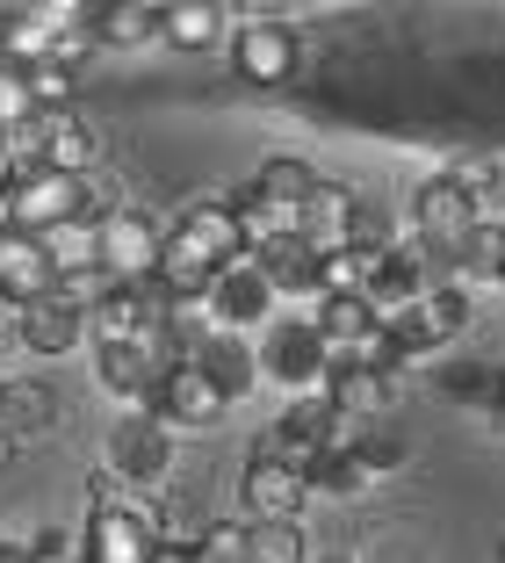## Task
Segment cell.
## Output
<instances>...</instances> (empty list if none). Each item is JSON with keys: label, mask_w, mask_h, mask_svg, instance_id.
Instances as JSON below:
<instances>
[{"label": "cell", "mask_w": 505, "mask_h": 563, "mask_svg": "<svg viewBox=\"0 0 505 563\" xmlns=\"http://www.w3.org/2000/svg\"><path fill=\"white\" fill-rule=\"evenodd\" d=\"M160 253H166V217L138 210V202L101 224V267H109V282H123V289L160 282Z\"/></svg>", "instance_id": "cell-6"}, {"label": "cell", "mask_w": 505, "mask_h": 563, "mask_svg": "<svg viewBox=\"0 0 505 563\" xmlns=\"http://www.w3.org/2000/svg\"><path fill=\"white\" fill-rule=\"evenodd\" d=\"M505 275V224H476L470 239H462V253L448 261V282H498Z\"/></svg>", "instance_id": "cell-28"}, {"label": "cell", "mask_w": 505, "mask_h": 563, "mask_svg": "<svg viewBox=\"0 0 505 563\" xmlns=\"http://www.w3.org/2000/svg\"><path fill=\"white\" fill-rule=\"evenodd\" d=\"M73 563H87V556H73Z\"/></svg>", "instance_id": "cell-41"}, {"label": "cell", "mask_w": 505, "mask_h": 563, "mask_svg": "<svg viewBox=\"0 0 505 563\" xmlns=\"http://www.w3.org/2000/svg\"><path fill=\"white\" fill-rule=\"evenodd\" d=\"M80 340H87V318L73 311L66 297H44V303H30V311H22V347H30V354H44V362L73 354Z\"/></svg>", "instance_id": "cell-23"}, {"label": "cell", "mask_w": 505, "mask_h": 563, "mask_svg": "<svg viewBox=\"0 0 505 563\" xmlns=\"http://www.w3.org/2000/svg\"><path fill=\"white\" fill-rule=\"evenodd\" d=\"M375 267H383V253H369V246L326 253V261H318V303H326V297H361V303H369Z\"/></svg>", "instance_id": "cell-25"}, {"label": "cell", "mask_w": 505, "mask_h": 563, "mask_svg": "<svg viewBox=\"0 0 505 563\" xmlns=\"http://www.w3.org/2000/svg\"><path fill=\"white\" fill-rule=\"evenodd\" d=\"M296 58H304V44H296V30L282 15H245L231 30V73L245 87H289Z\"/></svg>", "instance_id": "cell-8"}, {"label": "cell", "mask_w": 505, "mask_h": 563, "mask_svg": "<svg viewBox=\"0 0 505 563\" xmlns=\"http://www.w3.org/2000/svg\"><path fill=\"white\" fill-rule=\"evenodd\" d=\"M498 563H505V542H498Z\"/></svg>", "instance_id": "cell-40"}, {"label": "cell", "mask_w": 505, "mask_h": 563, "mask_svg": "<svg viewBox=\"0 0 505 563\" xmlns=\"http://www.w3.org/2000/svg\"><path fill=\"white\" fill-rule=\"evenodd\" d=\"M310 563H361V549H310Z\"/></svg>", "instance_id": "cell-38"}, {"label": "cell", "mask_w": 505, "mask_h": 563, "mask_svg": "<svg viewBox=\"0 0 505 563\" xmlns=\"http://www.w3.org/2000/svg\"><path fill=\"white\" fill-rule=\"evenodd\" d=\"M44 109H36V95H30V73H15V66H0V131H22V123H36Z\"/></svg>", "instance_id": "cell-33"}, {"label": "cell", "mask_w": 505, "mask_h": 563, "mask_svg": "<svg viewBox=\"0 0 505 563\" xmlns=\"http://www.w3.org/2000/svg\"><path fill=\"white\" fill-rule=\"evenodd\" d=\"M498 289H505V275H498Z\"/></svg>", "instance_id": "cell-42"}, {"label": "cell", "mask_w": 505, "mask_h": 563, "mask_svg": "<svg viewBox=\"0 0 505 563\" xmlns=\"http://www.w3.org/2000/svg\"><path fill=\"white\" fill-rule=\"evenodd\" d=\"M8 455H15V448H8V441H0V463H8Z\"/></svg>", "instance_id": "cell-39"}, {"label": "cell", "mask_w": 505, "mask_h": 563, "mask_svg": "<svg viewBox=\"0 0 505 563\" xmlns=\"http://www.w3.org/2000/svg\"><path fill=\"white\" fill-rule=\"evenodd\" d=\"M224 30H231L224 0H166V8H160V36L174 51H217Z\"/></svg>", "instance_id": "cell-22"}, {"label": "cell", "mask_w": 505, "mask_h": 563, "mask_svg": "<svg viewBox=\"0 0 505 563\" xmlns=\"http://www.w3.org/2000/svg\"><path fill=\"white\" fill-rule=\"evenodd\" d=\"M239 498H245V520H304L310 477L304 470H282V463H245Z\"/></svg>", "instance_id": "cell-16"}, {"label": "cell", "mask_w": 505, "mask_h": 563, "mask_svg": "<svg viewBox=\"0 0 505 563\" xmlns=\"http://www.w3.org/2000/svg\"><path fill=\"white\" fill-rule=\"evenodd\" d=\"M58 427V390L36 376H0V441L22 448V441H44Z\"/></svg>", "instance_id": "cell-17"}, {"label": "cell", "mask_w": 505, "mask_h": 563, "mask_svg": "<svg viewBox=\"0 0 505 563\" xmlns=\"http://www.w3.org/2000/svg\"><path fill=\"white\" fill-rule=\"evenodd\" d=\"M160 506L138 492H123V484L109 477V470H95L87 477V528H80V556L87 563H152V549H160Z\"/></svg>", "instance_id": "cell-1"}, {"label": "cell", "mask_w": 505, "mask_h": 563, "mask_svg": "<svg viewBox=\"0 0 505 563\" xmlns=\"http://www.w3.org/2000/svg\"><path fill=\"white\" fill-rule=\"evenodd\" d=\"M332 398H340L347 419L383 427L397 412V398H405V368H347V376H332Z\"/></svg>", "instance_id": "cell-20"}, {"label": "cell", "mask_w": 505, "mask_h": 563, "mask_svg": "<svg viewBox=\"0 0 505 563\" xmlns=\"http://www.w3.org/2000/svg\"><path fill=\"white\" fill-rule=\"evenodd\" d=\"M15 340H22V311H15V303H0V354L15 347Z\"/></svg>", "instance_id": "cell-37"}, {"label": "cell", "mask_w": 505, "mask_h": 563, "mask_svg": "<svg viewBox=\"0 0 505 563\" xmlns=\"http://www.w3.org/2000/svg\"><path fill=\"white\" fill-rule=\"evenodd\" d=\"M58 30H66V0H44V8H0V66H44L58 51Z\"/></svg>", "instance_id": "cell-12"}, {"label": "cell", "mask_w": 505, "mask_h": 563, "mask_svg": "<svg viewBox=\"0 0 505 563\" xmlns=\"http://www.w3.org/2000/svg\"><path fill=\"white\" fill-rule=\"evenodd\" d=\"M253 267L275 282V297H282V303H310V311H318V253H310L296 232H282V239H267V246H253Z\"/></svg>", "instance_id": "cell-18"}, {"label": "cell", "mask_w": 505, "mask_h": 563, "mask_svg": "<svg viewBox=\"0 0 505 563\" xmlns=\"http://www.w3.org/2000/svg\"><path fill=\"white\" fill-rule=\"evenodd\" d=\"M354 463L369 470V484H375V477H397V470L411 463V441H405V433H391V427H369V433L354 441Z\"/></svg>", "instance_id": "cell-31"}, {"label": "cell", "mask_w": 505, "mask_h": 563, "mask_svg": "<svg viewBox=\"0 0 505 563\" xmlns=\"http://www.w3.org/2000/svg\"><path fill=\"white\" fill-rule=\"evenodd\" d=\"M224 412H231V398L202 376L196 362H180L174 376L160 383V398H152V419H166L174 433H202V427H217Z\"/></svg>", "instance_id": "cell-11"}, {"label": "cell", "mask_w": 505, "mask_h": 563, "mask_svg": "<svg viewBox=\"0 0 505 563\" xmlns=\"http://www.w3.org/2000/svg\"><path fill=\"white\" fill-rule=\"evenodd\" d=\"M369 492V470L354 463V448H326L310 463V498H361Z\"/></svg>", "instance_id": "cell-30"}, {"label": "cell", "mask_w": 505, "mask_h": 563, "mask_svg": "<svg viewBox=\"0 0 505 563\" xmlns=\"http://www.w3.org/2000/svg\"><path fill=\"white\" fill-rule=\"evenodd\" d=\"M354 210H361V196L347 181H318V188H310V202H304V217H296V239L326 261V253L354 246Z\"/></svg>", "instance_id": "cell-14"}, {"label": "cell", "mask_w": 505, "mask_h": 563, "mask_svg": "<svg viewBox=\"0 0 505 563\" xmlns=\"http://www.w3.org/2000/svg\"><path fill=\"white\" fill-rule=\"evenodd\" d=\"M180 232L210 246L217 261H245V224H239V188H196V196H180V210L166 217Z\"/></svg>", "instance_id": "cell-10"}, {"label": "cell", "mask_w": 505, "mask_h": 563, "mask_svg": "<svg viewBox=\"0 0 505 563\" xmlns=\"http://www.w3.org/2000/svg\"><path fill=\"white\" fill-rule=\"evenodd\" d=\"M202 318H210V332H267L282 318V297L275 282L253 267V253L245 261H224L210 282V297H202Z\"/></svg>", "instance_id": "cell-4"}, {"label": "cell", "mask_w": 505, "mask_h": 563, "mask_svg": "<svg viewBox=\"0 0 505 563\" xmlns=\"http://www.w3.org/2000/svg\"><path fill=\"white\" fill-rule=\"evenodd\" d=\"M470 232H476V202L462 196V181H455V174H426L419 196H411V239L448 267Z\"/></svg>", "instance_id": "cell-5"}, {"label": "cell", "mask_w": 505, "mask_h": 563, "mask_svg": "<svg viewBox=\"0 0 505 563\" xmlns=\"http://www.w3.org/2000/svg\"><path fill=\"white\" fill-rule=\"evenodd\" d=\"M310 188H318V174H310L304 159H289V152H275V159H261V174H253V188H245V196L267 210V224H275V232H296V217H304Z\"/></svg>", "instance_id": "cell-15"}, {"label": "cell", "mask_w": 505, "mask_h": 563, "mask_svg": "<svg viewBox=\"0 0 505 563\" xmlns=\"http://www.w3.org/2000/svg\"><path fill=\"white\" fill-rule=\"evenodd\" d=\"M202 563H245V514L239 520H210V528L196 534Z\"/></svg>", "instance_id": "cell-34"}, {"label": "cell", "mask_w": 505, "mask_h": 563, "mask_svg": "<svg viewBox=\"0 0 505 563\" xmlns=\"http://www.w3.org/2000/svg\"><path fill=\"white\" fill-rule=\"evenodd\" d=\"M44 253H51V267H58V282H66V275H95V267H101V224L73 217V224L44 232ZM101 275H109V267H101Z\"/></svg>", "instance_id": "cell-26"}, {"label": "cell", "mask_w": 505, "mask_h": 563, "mask_svg": "<svg viewBox=\"0 0 505 563\" xmlns=\"http://www.w3.org/2000/svg\"><path fill=\"white\" fill-rule=\"evenodd\" d=\"M354 246H369V253H391L397 246L391 210H383V202H361V210H354Z\"/></svg>", "instance_id": "cell-35"}, {"label": "cell", "mask_w": 505, "mask_h": 563, "mask_svg": "<svg viewBox=\"0 0 505 563\" xmlns=\"http://www.w3.org/2000/svg\"><path fill=\"white\" fill-rule=\"evenodd\" d=\"M152 563H202V549L196 542H160V549H152Z\"/></svg>", "instance_id": "cell-36"}, {"label": "cell", "mask_w": 505, "mask_h": 563, "mask_svg": "<svg viewBox=\"0 0 505 563\" xmlns=\"http://www.w3.org/2000/svg\"><path fill=\"white\" fill-rule=\"evenodd\" d=\"M95 36L101 51H138L160 36V8L152 0H109V8H95Z\"/></svg>", "instance_id": "cell-24"}, {"label": "cell", "mask_w": 505, "mask_h": 563, "mask_svg": "<svg viewBox=\"0 0 505 563\" xmlns=\"http://www.w3.org/2000/svg\"><path fill=\"white\" fill-rule=\"evenodd\" d=\"M253 354H261V383H275L282 405L310 398V390H332V354H326V332H318L310 311H282L253 340Z\"/></svg>", "instance_id": "cell-2"}, {"label": "cell", "mask_w": 505, "mask_h": 563, "mask_svg": "<svg viewBox=\"0 0 505 563\" xmlns=\"http://www.w3.org/2000/svg\"><path fill=\"white\" fill-rule=\"evenodd\" d=\"M196 368L217 383V390H224L231 405H239L245 390H261V354H253V340H245V332H210V340L196 347Z\"/></svg>", "instance_id": "cell-21"}, {"label": "cell", "mask_w": 505, "mask_h": 563, "mask_svg": "<svg viewBox=\"0 0 505 563\" xmlns=\"http://www.w3.org/2000/svg\"><path fill=\"white\" fill-rule=\"evenodd\" d=\"M462 325H470V289H462V282H433V289L383 332L397 340V362H426V354H440Z\"/></svg>", "instance_id": "cell-7"}, {"label": "cell", "mask_w": 505, "mask_h": 563, "mask_svg": "<svg viewBox=\"0 0 505 563\" xmlns=\"http://www.w3.org/2000/svg\"><path fill=\"white\" fill-rule=\"evenodd\" d=\"M36 137H44V166L51 174H73V181H87L101 166V137L87 131L80 109H58V117H36Z\"/></svg>", "instance_id": "cell-19"}, {"label": "cell", "mask_w": 505, "mask_h": 563, "mask_svg": "<svg viewBox=\"0 0 505 563\" xmlns=\"http://www.w3.org/2000/svg\"><path fill=\"white\" fill-rule=\"evenodd\" d=\"M245 563H310L304 520H245Z\"/></svg>", "instance_id": "cell-27"}, {"label": "cell", "mask_w": 505, "mask_h": 563, "mask_svg": "<svg viewBox=\"0 0 505 563\" xmlns=\"http://www.w3.org/2000/svg\"><path fill=\"white\" fill-rule=\"evenodd\" d=\"M109 470L123 492H160L166 477H174V427L152 412H123L109 427Z\"/></svg>", "instance_id": "cell-3"}, {"label": "cell", "mask_w": 505, "mask_h": 563, "mask_svg": "<svg viewBox=\"0 0 505 563\" xmlns=\"http://www.w3.org/2000/svg\"><path fill=\"white\" fill-rule=\"evenodd\" d=\"M73 87H80V73H66L58 58H44V66H30V95L44 117H58V109H73Z\"/></svg>", "instance_id": "cell-32"}, {"label": "cell", "mask_w": 505, "mask_h": 563, "mask_svg": "<svg viewBox=\"0 0 505 563\" xmlns=\"http://www.w3.org/2000/svg\"><path fill=\"white\" fill-rule=\"evenodd\" d=\"M44 297H58V267H51L44 239L8 232V239H0V303L30 311V303H44Z\"/></svg>", "instance_id": "cell-13"}, {"label": "cell", "mask_w": 505, "mask_h": 563, "mask_svg": "<svg viewBox=\"0 0 505 563\" xmlns=\"http://www.w3.org/2000/svg\"><path fill=\"white\" fill-rule=\"evenodd\" d=\"M440 398L476 405V412H498V419H505V376H498L491 362H455L448 376H440Z\"/></svg>", "instance_id": "cell-29"}, {"label": "cell", "mask_w": 505, "mask_h": 563, "mask_svg": "<svg viewBox=\"0 0 505 563\" xmlns=\"http://www.w3.org/2000/svg\"><path fill=\"white\" fill-rule=\"evenodd\" d=\"M8 202H15V232L44 239L73 217H87V181L73 174H51V166H30V174H8Z\"/></svg>", "instance_id": "cell-9"}]
</instances>
